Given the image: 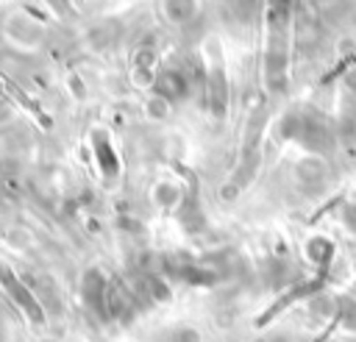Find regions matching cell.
Returning <instances> with one entry per match:
<instances>
[{
  "mask_svg": "<svg viewBox=\"0 0 356 342\" xmlns=\"http://www.w3.org/2000/svg\"><path fill=\"white\" fill-rule=\"evenodd\" d=\"M292 0H267V56L264 78L273 92L286 86V28Z\"/></svg>",
  "mask_w": 356,
  "mask_h": 342,
  "instance_id": "1",
  "label": "cell"
}]
</instances>
